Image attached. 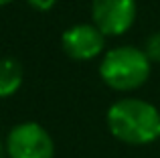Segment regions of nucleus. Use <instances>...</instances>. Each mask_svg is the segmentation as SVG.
<instances>
[{
	"mask_svg": "<svg viewBox=\"0 0 160 158\" xmlns=\"http://www.w3.org/2000/svg\"><path fill=\"white\" fill-rule=\"evenodd\" d=\"M108 128L120 142L150 144L160 138V111L138 97H124L108 110Z\"/></svg>",
	"mask_w": 160,
	"mask_h": 158,
	"instance_id": "1",
	"label": "nucleus"
},
{
	"mask_svg": "<svg viewBox=\"0 0 160 158\" xmlns=\"http://www.w3.org/2000/svg\"><path fill=\"white\" fill-rule=\"evenodd\" d=\"M99 75L103 83L116 91H132L144 85L150 75V59L144 49L122 45L106 53Z\"/></svg>",
	"mask_w": 160,
	"mask_h": 158,
	"instance_id": "2",
	"label": "nucleus"
},
{
	"mask_svg": "<svg viewBox=\"0 0 160 158\" xmlns=\"http://www.w3.org/2000/svg\"><path fill=\"white\" fill-rule=\"evenodd\" d=\"M53 138L43 126L24 122L14 126L6 138L8 158H53Z\"/></svg>",
	"mask_w": 160,
	"mask_h": 158,
	"instance_id": "3",
	"label": "nucleus"
},
{
	"mask_svg": "<svg viewBox=\"0 0 160 158\" xmlns=\"http://www.w3.org/2000/svg\"><path fill=\"white\" fill-rule=\"evenodd\" d=\"M91 16L103 35H124L136 18V0H93Z\"/></svg>",
	"mask_w": 160,
	"mask_h": 158,
	"instance_id": "4",
	"label": "nucleus"
},
{
	"mask_svg": "<svg viewBox=\"0 0 160 158\" xmlns=\"http://www.w3.org/2000/svg\"><path fill=\"white\" fill-rule=\"evenodd\" d=\"M63 51L77 61H89L103 51L106 35L95 24H75L61 37Z\"/></svg>",
	"mask_w": 160,
	"mask_h": 158,
	"instance_id": "5",
	"label": "nucleus"
},
{
	"mask_svg": "<svg viewBox=\"0 0 160 158\" xmlns=\"http://www.w3.org/2000/svg\"><path fill=\"white\" fill-rule=\"evenodd\" d=\"M22 83V67L16 59L2 57L0 59V97H10L16 93Z\"/></svg>",
	"mask_w": 160,
	"mask_h": 158,
	"instance_id": "6",
	"label": "nucleus"
},
{
	"mask_svg": "<svg viewBox=\"0 0 160 158\" xmlns=\"http://www.w3.org/2000/svg\"><path fill=\"white\" fill-rule=\"evenodd\" d=\"M144 53L148 55L150 61H156V63H160V31L148 37L146 47H144Z\"/></svg>",
	"mask_w": 160,
	"mask_h": 158,
	"instance_id": "7",
	"label": "nucleus"
},
{
	"mask_svg": "<svg viewBox=\"0 0 160 158\" xmlns=\"http://www.w3.org/2000/svg\"><path fill=\"white\" fill-rule=\"evenodd\" d=\"M28 4L32 8H37V10H49V8H53L57 4V0H28Z\"/></svg>",
	"mask_w": 160,
	"mask_h": 158,
	"instance_id": "8",
	"label": "nucleus"
},
{
	"mask_svg": "<svg viewBox=\"0 0 160 158\" xmlns=\"http://www.w3.org/2000/svg\"><path fill=\"white\" fill-rule=\"evenodd\" d=\"M8 2H12V0H0V6H4V4H8Z\"/></svg>",
	"mask_w": 160,
	"mask_h": 158,
	"instance_id": "9",
	"label": "nucleus"
},
{
	"mask_svg": "<svg viewBox=\"0 0 160 158\" xmlns=\"http://www.w3.org/2000/svg\"><path fill=\"white\" fill-rule=\"evenodd\" d=\"M2 154H4V148H2V144H0V158H2Z\"/></svg>",
	"mask_w": 160,
	"mask_h": 158,
	"instance_id": "10",
	"label": "nucleus"
}]
</instances>
